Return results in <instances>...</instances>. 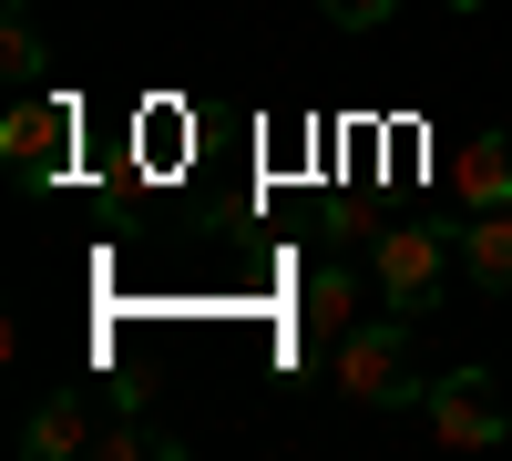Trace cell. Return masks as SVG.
Returning <instances> with one entry per match:
<instances>
[{"label": "cell", "mask_w": 512, "mask_h": 461, "mask_svg": "<svg viewBox=\"0 0 512 461\" xmlns=\"http://www.w3.org/2000/svg\"><path fill=\"white\" fill-rule=\"evenodd\" d=\"M328 380H338V400H359V410L420 400V380H410V318L390 308V318H359L349 339H328Z\"/></svg>", "instance_id": "6da1fadb"}, {"label": "cell", "mask_w": 512, "mask_h": 461, "mask_svg": "<svg viewBox=\"0 0 512 461\" xmlns=\"http://www.w3.org/2000/svg\"><path fill=\"white\" fill-rule=\"evenodd\" d=\"M461 257V246L441 236V226H379V246H369V267H379V298H390L400 318H431L441 308V267Z\"/></svg>", "instance_id": "7a4b0ae2"}, {"label": "cell", "mask_w": 512, "mask_h": 461, "mask_svg": "<svg viewBox=\"0 0 512 461\" xmlns=\"http://www.w3.org/2000/svg\"><path fill=\"white\" fill-rule=\"evenodd\" d=\"M420 421H431L441 451H492L512 421L492 400V369H441V380H420Z\"/></svg>", "instance_id": "3957f363"}, {"label": "cell", "mask_w": 512, "mask_h": 461, "mask_svg": "<svg viewBox=\"0 0 512 461\" xmlns=\"http://www.w3.org/2000/svg\"><path fill=\"white\" fill-rule=\"evenodd\" d=\"M62 134H72V113H62V103H21L11 123H0V164H11L21 185H52V164H62Z\"/></svg>", "instance_id": "277c9868"}, {"label": "cell", "mask_w": 512, "mask_h": 461, "mask_svg": "<svg viewBox=\"0 0 512 461\" xmlns=\"http://www.w3.org/2000/svg\"><path fill=\"white\" fill-rule=\"evenodd\" d=\"M451 195L461 205H512V134H472V144H451Z\"/></svg>", "instance_id": "5b68a950"}, {"label": "cell", "mask_w": 512, "mask_h": 461, "mask_svg": "<svg viewBox=\"0 0 512 461\" xmlns=\"http://www.w3.org/2000/svg\"><path fill=\"white\" fill-rule=\"evenodd\" d=\"M472 287H512V205H472V226H451Z\"/></svg>", "instance_id": "8992f818"}, {"label": "cell", "mask_w": 512, "mask_h": 461, "mask_svg": "<svg viewBox=\"0 0 512 461\" xmlns=\"http://www.w3.org/2000/svg\"><path fill=\"white\" fill-rule=\"evenodd\" d=\"M297 318H308V339H349V328H359V277L349 267H318L308 298H297Z\"/></svg>", "instance_id": "52a82bcc"}, {"label": "cell", "mask_w": 512, "mask_h": 461, "mask_svg": "<svg viewBox=\"0 0 512 461\" xmlns=\"http://www.w3.org/2000/svg\"><path fill=\"white\" fill-rule=\"evenodd\" d=\"M82 441H93V431H82V400H72V390H62V400H41V410H31V431H21L31 461H62V451H82Z\"/></svg>", "instance_id": "ba28073f"}, {"label": "cell", "mask_w": 512, "mask_h": 461, "mask_svg": "<svg viewBox=\"0 0 512 461\" xmlns=\"http://www.w3.org/2000/svg\"><path fill=\"white\" fill-rule=\"evenodd\" d=\"M0 72H11V82H41V72H52V52H41V21H31V0H11V11H0Z\"/></svg>", "instance_id": "9c48e42d"}, {"label": "cell", "mask_w": 512, "mask_h": 461, "mask_svg": "<svg viewBox=\"0 0 512 461\" xmlns=\"http://www.w3.org/2000/svg\"><path fill=\"white\" fill-rule=\"evenodd\" d=\"M318 11H328L338 31H379V21H390V11H400V0H318Z\"/></svg>", "instance_id": "30bf717a"}, {"label": "cell", "mask_w": 512, "mask_h": 461, "mask_svg": "<svg viewBox=\"0 0 512 461\" xmlns=\"http://www.w3.org/2000/svg\"><path fill=\"white\" fill-rule=\"evenodd\" d=\"M103 451H113V461H134V451H175V441L144 431V421H113V431H103Z\"/></svg>", "instance_id": "8fae6325"}, {"label": "cell", "mask_w": 512, "mask_h": 461, "mask_svg": "<svg viewBox=\"0 0 512 461\" xmlns=\"http://www.w3.org/2000/svg\"><path fill=\"white\" fill-rule=\"evenodd\" d=\"M451 11H482V0H451Z\"/></svg>", "instance_id": "7c38bea8"}]
</instances>
